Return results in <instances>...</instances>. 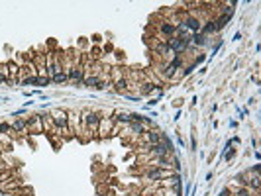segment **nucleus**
Returning a JSON list of instances; mask_svg holds the SVG:
<instances>
[{"label": "nucleus", "mask_w": 261, "mask_h": 196, "mask_svg": "<svg viewBox=\"0 0 261 196\" xmlns=\"http://www.w3.org/2000/svg\"><path fill=\"white\" fill-rule=\"evenodd\" d=\"M186 28H190V30H198V28H200V24H198V20H195V18H188V20H186V24H185Z\"/></svg>", "instance_id": "obj_1"}, {"label": "nucleus", "mask_w": 261, "mask_h": 196, "mask_svg": "<svg viewBox=\"0 0 261 196\" xmlns=\"http://www.w3.org/2000/svg\"><path fill=\"white\" fill-rule=\"evenodd\" d=\"M151 149H153V153H157V155H163L169 147H167V145H153Z\"/></svg>", "instance_id": "obj_2"}, {"label": "nucleus", "mask_w": 261, "mask_h": 196, "mask_svg": "<svg viewBox=\"0 0 261 196\" xmlns=\"http://www.w3.org/2000/svg\"><path fill=\"white\" fill-rule=\"evenodd\" d=\"M216 32V24L214 22H208L206 26H204V33H214Z\"/></svg>", "instance_id": "obj_3"}, {"label": "nucleus", "mask_w": 261, "mask_h": 196, "mask_svg": "<svg viewBox=\"0 0 261 196\" xmlns=\"http://www.w3.org/2000/svg\"><path fill=\"white\" fill-rule=\"evenodd\" d=\"M161 32H163V33H173L175 32V26H171V24H163V26H161Z\"/></svg>", "instance_id": "obj_4"}, {"label": "nucleus", "mask_w": 261, "mask_h": 196, "mask_svg": "<svg viewBox=\"0 0 261 196\" xmlns=\"http://www.w3.org/2000/svg\"><path fill=\"white\" fill-rule=\"evenodd\" d=\"M193 39H195V41H196L198 45H204V43H206V39H204V35H202V33H196Z\"/></svg>", "instance_id": "obj_5"}, {"label": "nucleus", "mask_w": 261, "mask_h": 196, "mask_svg": "<svg viewBox=\"0 0 261 196\" xmlns=\"http://www.w3.org/2000/svg\"><path fill=\"white\" fill-rule=\"evenodd\" d=\"M55 122H57V126H65V124H67V116H65V114H59Z\"/></svg>", "instance_id": "obj_6"}, {"label": "nucleus", "mask_w": 261, "mask_h": 196, "mask_svg": "<svg viewBox=\"0 0 261 196\" xmlns=\"http://www.w3.org/2000/svg\"><path fill=\"white\" fill-rule=\"evenodd\" d=\"M88 124H90V126H96L98 124V116L96 114H90V116H88Z\"/></svg>", "instance_id": "obj_7"}, {"label": "nucleus", "mask_w": 261, "mask_h": 196, "mask_svg": "<svg viewBox=\"0 0 261 196\" xmlns=\"http://www.w3.org/2000/svg\"><path fill=\"white\" fill-rule=\"evenodd\" d=\"M71 76H73V78H83V73H81L79 69H73V71H71Z\"/></svg>", "instance_id": "obj_8"}, {"label": "nucleus", "mask_w": 261, "mask_h": 196, "mask_svg": "<svg viewBox=\"0 0 261 196\" xmlns=\"http://www.w3.org/2000/svg\"><path fill=\"white\" fill-rule=\"evenodd\" d=\"M14 128H16V130H22V128H24V122H22V120H16V122H14Z\"/></svg>", "instance_id": "obj_9"}, {"label": "nucleus", "mask_w": 261, "mask_h": 196, "mask_svg": "<svg viewBox=\"0 0 261 196\" xmlns=\"http://www.w3.org/2000/svg\"><path fill=\"white\" fill-rule=\"evenodd\" d=\"M149 178H159V171H151V173H149Z\"/></svg>", "instance_id": "obj_10"}, {"label": "nucleus", "mask_w": 261, "mask_h": 196, "mask_svg": "<svg viewBox=\"0 0 261 196\" xmlns=\"http://www.w3.org/2000/svg\"><path fill=\"white\" fill-rule=\"evenodd\" d=\"M87 84L92 87V84H98V80H96V78H87Z\"/></svg>", "instance_id": "obj_11"}, {"label": "nucleus", "mask_w": 261, "mask_h": 196, "mask_svg": "<svg viewBox=\"0 0 261 196\" xmlns=\"http://www.w3.org/2000/svg\"><path fill=\"white\" fill-rule=\"evenodd\" d=\"M149 137H151V141H159V133H151Z\"/></svg>", "instance_id": "obj_12"}, {"label": "nucleus", "mask_w": 261, "mask_h": 196, "mask_svg": "<svg viewBox=\"0 0 261 196\" xmlns=\"http://www.w3.org/2000/svg\"><path fill=\"white\" fill-rule=\"evenodd\" d=\"M55 80H57V82H61V80H65V75H55Z\"/></svg>", "instance_id": "obj_13"}, {"label": "nucleus", "mask_w": 261, "mask_h": 196, "mask_svg": "<svg viewBox=\"0 0 261 196\" xmlns=\"http://www.w3.org/2000/svg\"><path fill=\"white\" fill-rule=\"evenodd\" d=\"M120 120H122V122H130V116H126V114H122V116H120Z\"/></svg>", "instance_id": "obj_14"}, {"label": "nucleus", "mask_w": 261, "mask_h": 196, "mask_svg": "<svg viewBox=\"0 0 261 196\" xmlns=\"http://www.w3.org/2000/svg\"><path fill=\"white\" fill-rule=\"evenodd\" d=\"M228 194H230V190H226V188H224V190L220 192V196H228Z\"/></svg>", "instance_id": "obj_15"}, {"label": "nucleus", "mask_w": 261, "mask_h": 196, "mask_svg": "<svg viewBox=\"0 0 261 196\" xmlns=\"http://www.w3.org/2000/svg\"><path fill=\"white\" fill-rule=\"evenodd\" d=\"M2 196H10V194H2Z\"/></svg>", "instance_id": "obj_16"}]
</instances>
